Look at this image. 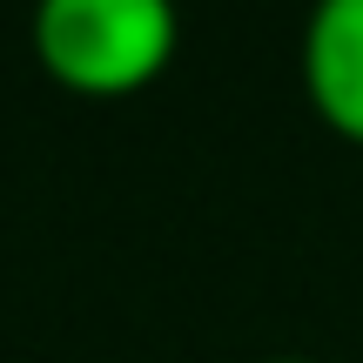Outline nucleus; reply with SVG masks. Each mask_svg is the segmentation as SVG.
Segmentation results:
<instances>
[{"mask_svg": "<svg viewBox=\"0 0 363 363\" xmlns=\"http://www.w3.org/2000/svg\"><path fill=\"white\" fill-rule=\"evenodd\" d=\"M175 0H34V54L61 88L128 94L175 61Z\"/></svg>", "mask_w": 363, "mask_h": 363, "instance_id": "1", "label": "nucleus"}, {"mask_svg": "<svg viewBox=\"0 0 363 363\" xmlns=\"http://www.w3.org/2000/svg\"><path fill=\"white\" fill-rule=\"evenodd\" d=\"M303 88L337 135L363 142V0H310Z\"/></svg>", "mask_w": 363, "mask_h": 363, "instance_id": "2", "label": "nucleus"}, {"mask_svg": "<svg viewBox=\"0 0 363 363\" xmlns=\"http://www.w3.org/2000/svg\"><path fill=\"white\" fill-rule=\"evenodd\" d=\"M262 363H323V357H303V350H283V357H262Z\"/></svg>", "mask_w": 363, "mask_h": 363, "instance_id": "3", "label": "nucleus"}]
</instances>
